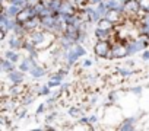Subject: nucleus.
I'll use <instances>...</instances> for the list:
<instances>
[{"instance_id": "nucleus-1", "label": "nucleus", "mask_w": 149, "mask_h": 131, "mask_svg": "<svg viewBox=\"0 0 149 131\" xmlns=\"http://www.w3.org/2000/svg\"><path fill=\"white\" fill-rule=\"evenodd\" d=\"M129 57V51H127V44L123 39H114L113 45H111V57L110 60H121Z\"/></svg>"}, {"instance_id": "nucleus-2", "label": "nucleus", "mask_w": 149, "mask_h": 131, "mask_svg": "<svg viewBox=\"0 0 149 131\" xmlns=\"http://www.w3.org/2000/svg\"><path fill=\"white\" fill-rule=\"evenodd\" d=\"M111 45H113L111 41H97V42L92 45L94 54H95L98 58L110 60V57H111Z\"/></svg>"}, {"instance_id": "nucleus-3", "label": "nucleus", "mask_w": 149, "mask_h": 131, "mask_svg": "<svg viewBox=\"0 0 149 131\" xmlns=\"http://www.w3.org/2000/svg\"><path fill=\"white\" fill-rule=\"evenodd\" d=\"M139 13H140L139 0H127V2L124 3V15H126V18L139 16Z\"/></svg>"}, {"instance_id": "nucleus-4", "label": "nucleus", "mask_w": 149, "mask_h": 131, "mask_svg": "<svg viewBox=\"0 0 149 131\" xmlns=\"http://www.w3.org/2000/svg\"><path fill=\"white\" fill-rule=\"evenodd\" d=\"M114 31H107V29H102V28H95L94 29V37L97 41H114Z\"/></svg>"}, {"instance_id": "nucleus-5", "label": "nucleus", "mask_w": 149, "mask_h": 131, "mask_svg": "<svg viewBox=\"0 0 149 131\" xmlns=\"http://www.w3.org/2000/svg\"><path fill=\"white\" fill-rule=\"evenodd\" d=\"M26 92H28V88L24 83H12V86L9 88V96H13L16 99L24 96Z\"/></svg>"}, {"instance_id": "nucleus-6", "label": "nucleus", "mask_w": 149, "mask_h": 131, "mask_svg": "<svg viewBox=\"0 0 149 131\" xmlns=\"http://www.w3.org/2000/svg\"><path fill=\"white\" fill-rule=\"evenodd\" d=\"M136 122H137V117L124 118V119L117 125V130H120V131H133V130L136 128Z\"/></svg>"}, {"instance_id": "nucleus-7", "label": "nucleus", "mask_w": 149, "mask_h": 131, "mask_svg": "<svg viewBox=\"0 0 149 131\" xmlns=\"http://www.w3.org/2000/svg\"><path fill=\"white\" fill-rule=\"evenodd\" d=\"M78 42L74 41V39H72L69 35H66L64 32L63 34H60V35H57V45H60L61 48H64V50H69V48H72V47H74Z\"/></svg>"}, {"instance_id": "nucleus-8", "label": "nucleus", "mask_w": 149, "mask_h": 131, "mask_svg": "<svg viewBox=\"0 0 149 131\" xmlns=\"http://www.w3.org/2000/svg\"><path fill=\"white\" fill-rule=\"evenodd\" d=\"M137 34H148L149 35V13H143L137 18Z\"/></svg>"}, {"instance_id": "nucleus-9", "label": "nucleus", "mask_w": 149, "mask_h": 131, "mask_svg": "<svg viewBox=\"0 0 149 131\" xmlns=\"http://www.w3.org/2000/svg\"><path fill=\"white\" fill-rule=\"evenodd\" d=\"M35 64H38V61H37V60H32V58L28 55V57H24V58L21 60V63L18 64V69L22 70V72H25V73H29Z\"/></svg>"}, {"instance_id": "nucleus-10", "label": "nucleus", "mask_w": 149, "mask_h": 131, "mask_svg": "<svg viewBox=\"0 0 149 131\" xmlns=\"http://www.w3.org/2000/svg\"><path fill=\"white\" fill-rule=\"evenodd\" d=\"M84 12L88 15V19L92 22V23H97L102 16L100 15V12L97 10V8L94 6V5H88L86 8H84Z\"/></svg>"}, {"instance_id": "nucleus-11", "label": "nucleus", "mask_w": 149, "mask_h": 131, "mask_svg": "<svg viewBox=\"0 0 149 131\" xmlns=\"http://www.w3.org/2000/svg\"><path fill=\"white\" fill-rule=\"evenodd\" d=\"M24 39L25 38L18 37L13 32H10V37L8 39V45H9V48H13V50H22L24 48Z\"/></svg>"}, {"instance_id": "nucleus-12", "label": "nucleus", "mask_w": 149, "mask_h": 131, "mask_svg": "<svg viewBox=\"0 0 149 131\" xmlns=\"http://www.w3.org/2000/svg\"><path fill=\"white\" fill-rule=\"evenodd\" d=\"M8 80L10 83H24V80H25V72H22L19 69H15L10 73H8Z\"/></svg>"}, {"instance_id": "nucleus-13", "label": "nucleus", "mask_w": 149, "mask_h": 131, "mask_svg": "<svg viewBox=\"0 0 149 131\" xmlns=\"http://www.w3.org/2000/svg\"><path fill=\"white\" fill-rule=\"evenodd\" d=\"M41 19V23H40V29H45V31H53V26H54V22H56V18L54 15H47V16H42L40 18Z\"/></svg>"}, {"instance_id": "nucleus-14", "label": "nucleus", "mask_w": 149, "mask_h": 131, "mask_svg": "<svg viewBox=\"0 0 149 131\" xmlns=\"http://www.w3.org/2000/svg\"><path fill=\"white\" fill-rule=\"evenodd\" d=\"M40 23H41V19H40L38 16H32L31 19H28V21L24 22L22 25H24V28L28 31V34H31V32L40 29Z\"/></svg>"}, {"instance_id": "nucleus-15", "label": "nucleus", "mask_w": 149, "mask_h": 131, "mask_svg": "<svg viewBox=\"0 0 149 131\" xmlns=\"http://www.w3.org/2000/svg\"><path fill=\"white\" fill-rule=\"evenodd\" d=\"M0 69H2L3 73L8 74V73H10L12 70L16 69V63H13L12 60H9V58H6V57H3L2 61H0Z\"/></svg>"}, {"instance_id": "nucleus-16", "label": "nucleus", "mask_w": 149, "mask_h": 131, "mask_svg": "<svg viewBox=\"0 0 149 131\" xmlns=\"http://www.w3.org/2000/svg\"><path fill=\"white\" fill-rule=\"evenodd\" d=\"M29 74H31L32 79H41V77H44L47 74V70H45V67H42V66L35 64L32 67V70L29 72Z\"/></svg>"}, {"instance_id": "nucleus-17", "label": "nucleus", "mask_w": 149, "mask_h": 131, "mask_svg": "<svg viewBox=\"0 0 149 131\" xmlns=\"http://www.w3.org/2000/svg\"><path fill=\"white\" fill-rule=\"evenodd\" d=\"M21 9H22V6H19V5H12V3H9L8 6L2 8V10H5V12L9 15V18H16V15L21 12Z\"/></svg>"}, {"instance_id": "nucleus-18", "label": "nucleus", "mask_w": 149, "mask_h": 131, "mask_svg": "<svg viewBox=\"0 0 149 131\" xmlns=\"http://www.w3.org/2000/svg\"><path fill=\"white\" fill-rule=\"evenodd\" d=\"M3 57H6V58L12 60L13 63H19V61L22 60V58H21V54L18 52V50H13V48L6 50V51L3 52Z\"/></svg>"}, {"instance_id": "nucleus-19", "label": "nucleus", "mask_w": 149, "mask_h": 131, "mask_svg": "<svg viewBox=\"0 0 149 131\" xmlns=\"http://www.w3.org/2000/svg\"><path fill=\"white\" fill-rule=\"evenodd\" d=\"M97 26L98 28H102V29H107V31H116V26L111 21H108L107 18H101L98 22H97Z\"/></svg>"}, {"instance_id": "nucleus-20", "label": "nucleus", "mask_w": 149, "mask_h": 131, "mask_svg": "<svg viewBox=\"0 0 149 131\" xmlns=\"http://www.w3.org/2000/svg\"><path fill=\"white\" fill-rule=\"evenodd\" d=\"M69 74V67H66V66H64V67H60L54 74H51L50 77H54V79H57V80H64V77Z\"/></svg>"}, {"instance_id": "nucleus-21", "label": "nucleus", "mask_w": 149, "mask_h": 131, "mask_svg": "<svg viewBox=\"0 0 149 131\" xmlns=\"http://www.w3.org/2000/svg\"><path fill=\"white\" fill-rule=\"evenodd\" d=\"M84 108H78V106H70L69 109H67V114L72 117V118H79V117H82L84 115Z\"/></svg>"}, {"instance_id": "nucleus-22", "label": "nucleus", "mask_w": 149, "mask_h": 131, "mask_svg": "<svg viewBox=\"0 0 149 131\" xmlns=\"http://www.w3.org/2000/svg\"><path fill=\"white\" fill-rule=\"evenodd\" d=\"M116 73H118L121 77H130L132 74H133V70L132 69H129V66H126V67H117L116 69Z\"/></svg>"}, {"instance_id": "nucleus-23", "label": "nucleus", "mask_w": 149, "mask_h": 131, "mask_svg": "<svg viewBox=\"0 0 149 131\" xmlns=\"http://www.w3.org/2000/svg\"><path fill=\"white\" fill-rule=\"evenodd\" d=\"M35 95H37V93H25V95H24V98H22L19 102H21L22 105H25V106H29V105L34 102Z\"/></svg>"}, {"instance_id": "nucleus-24", "label": "nucleus", "mask_w": 149, "mask_h": 131, "mask_svg": "<svg viewBox=\"0 0 149 131\" xmlns=\"http://www.w3.org/2000/svg\"><path fill=\"white\" fill-rule=\"evenodd\" d=\"M26 114H28V109H26V106H25V105H22V103L15 109V115H16V118H18V119L25 118V117H26Z\"/></svg>"}, {"instance_id": "nucleus-25", "label": "nucleus", "mask_w": 149, "mask_h": 131, "mask_svg": "<svg viewBox=\"0 0 149 131\" xmlns=\"http://www.w3.org/2000/svg\"><path fill=\"white\" fill-rule=\"evenodd\" d=\"M12 32H13L15 35H18V37H22V38H25V37L28 35V31H26V29L24 28V25H21V23H18Z\"/></svg>"}, {"instance_id": "nucleus-26", "label": "nucleus", "mask_w": 149, "mask_h": 131, "mask_svg": "<svg viewBox=\"0 0 149 131\" xmlns=\"http://www.w3.org/2000/svg\"><path fill=\"white\" fill-rule=\"evenodd\" d=\"M139 5H140V13H139V16H142L143 13H149V0H139Z\"/></svg>"}, {"instance_id": "nucleus-27", "label": "nucleus", "mask_w": 149, "mask_h": 131, "mask_svg": "<svg viewBox=\"0 0 149 131\" xmlns=\"http://www.w3.org/2000/svg\"><path fill=\"white\" fill-rule=\"evenodd\" d=\"M61 83H63L61 80H57V79H54V77H50L48 82H47V85H48L51 89H60Z\"/></svg>"}, {"instance_id": "nucleus-28", "label": "nucleus", "mask_w": 149, "mask_h": 131, "mask_svg": "<svg viewBox=\"0 0 149 131\" xmlns=\"http://www.w3.org/2000/svg\"><path fill=\"white\" fill-rule=\"evenodd\" d=\"M95 8H97V10L100 12V15H101L102 18H104V16H105V13L108 12V8H107L105 2H101V3H100V5H97Z\"/></svg>"}, {"instance_id": "nucleus-29", "label": "nucleus", "mask_w": 149, "mask_h": 131, "mask_svg": "<svg viewBox=\"0 0 149 131\" xmlns=\"http://www.w3.org/2000/svg\"><path fill=\"white\" fill-rule=\"evenodd\" d=\"M61 3H63V0H53V3H51V6H50L51 12H53V13H54V12H60Z\"/></svg>"}, {"instance_id": "nucleus-30", "label": "nucleus", "mask_w": 149, "mask_h": 131, "mask_svg": "<svg viewBox=\"0 0 149 131\" xmlns=\"http://www.w3.org/2000/svg\"><path fill=\"white\" fill-rule=\"evenodd\" d=\"M88 41V31H81L79 37H78V42L79 44H85Z\"/></svg>"}, {"instance_id": "nucleus-31", "label": "nucleus", "mask_w": 149, "mask_h": 131, "mask_svg": "<svg viewBox=\"0 0 149 131\" xmlns=\"http://www.w3.org/2000/svg\"><path fill=\"white\" fill-rule=\"evenodd\" d=\"M45 108H47V103H45V102L40 103L38 108H37V111H35V117H40L41 114H44V112H45Z\"/></svg>"}, {"instance_id": "nucleus-32", "label": "nucleus", "mask_w": 149, "mask_h": 131, "mask_svg": "<svg viewBox=\"0 0 149 131\" xmlns=\"http://www.w3.org/2000/svg\"><path fill=\"white\" fill-rule=\"evenodd\" d=\"M117 99H118V93H117V90H113V92H110L108 93V101L110 102H117Z\"/></svg>"}, {"instance_id": "nucleus-33", "label": "nucleus", "mask_w": 149, "mask_h": 131, "mask_svg": "<svg viewBox=\"0 0 149 131\" xmlns=\"http://www.w3.org/2000/svg\"><path fill=\"white\" fill-rule=\"evenodd\" d=\"M92 66H94V61L91 58H85L82 61V69H89V67H92Z\"/></svg>"}, {"instance_id": "nucleus-34", "label": "nucleus", "mask_w": 149, "mask_h": 131, "mask_svg": "<svg viewBox=\"0 0 149 131\" xmlns=\"http://www.w3.org/2000/svg\"><path fill=\"white\" fill-rule=\"evenodd\" d=\"M142 90H143V88H142V86H133V88H130V89H129V92H130V93H133V95H140V93H142Z\"/></svg>"}, {"instance_id": "nucleus-35", "label": "nucleus", "mask_w": 149, "mask_h": 131, "mask_svg": "<svg viewBox=\"0 0 149 131\" xmlns=\"http://www.w3.org/2000/svg\"><path fill=\"white\" fill-rule=\"evenodd\" d=\"M140 58H142V61H149V48H146L140 52Z\"/></svg>"}, {"instance_id": "nucleus-36", "label": "nucleus", "mask_w": 149, "mask_h": 131, "mask_svg": "<svg viewBox=\"0 0 149 131\" xmlns=\"http://www.w3.org/2000/svg\"><path fill=\"white\" fill-rule=\"evenodd\" d=\"M57 115H58V114H57L56 111H54V112H51V114H48V115L45 117V122H53V119H54Z\"/></svg>"}, {"instance_id": "nucleus-37", "label": "nucleus", "mask_w": 149, "mask_h": 131, "mask_svg": "<svg viewBox=\"0 0 149 131\" xmlns=\"http://www.w3.org/2000/svg\"><path fill=\"white\" fill-rule=\"evenodd\" d=\"M78 121H79V122H82V124H89V117L82 115V117H79V118H78Z\"/></svg>"}, {"instance_id": "nucleus-38", "label": "nucleus", "mask_w": 149, "mask_h": 131, "mask_svg": "<svg viewBox=\"0 0 149 131\" xmlns=\"http://www.w3.org/2000/svg\"><path fill=\"white\" fill-rule=\"evenodd\" d=\"M98 122V117L97 115H89V124L91 125H95Z\"/></svg>"}, {"instance_id": "nucleus-39", "label": "nucleus", "mask_w": 149, "mask_h": 131, "mask_svg": "<svg viewBox=\"0 0 149 131\" xmlns=\"http://www.w3.org/2000/svg\"><path fill=\"white\" fill-rule=\"evenodd\" d=\"M60 88H61L63 92H69V89H70V83H66V82H64V83H61Z\"/></svg>"}, {"instance_id": "nucleus-40", "label": "nucleus", "mask_w": 149, "mask_h": 131, "mask_svg": "<svg viewBox=\"0 0 149 131\" xmlns=\"http://www.w3.org/2000/svg\"><path fill=\"white\" fill-rule=\"evenodd\" d=\"M40 3H42L44 6H47V8H50L51 6V3H53V0H38Z\"/></svg>"}, {"instance_id": "nucleus-41", "label": "nucleus", "mask_w": 149, "mask_h": 131, "mask_svg": "<svg viewBox=\"0 0 149 131\" xmlns=\"http://www.w3.org/2000/svg\"><path fill=\"white\" fill-rule=\"evenodd\" d=\"M101 2H104V0H91V5H94V6H97V5H100Z\"/></svg>"}, {"instance_id": "nucleus-42", "label": "nucleus", "mask_w": 149, "mask_h": 131, "mask_svg": "<svg viewBox=\"0 0 149 131\" xmlns=\"http://www.w3.org/2000/svg\"><path fill=\"white\" fill-rule=\"evenodd\" d=\"M126 66H129V67H133V60H127V61H126Z\"/></svg>"}, {"instance_id": "nucleus-43", "label": "nucleus", "mask_w": 149, "mask_h": 131, "mask_svg": "<svg viewBox=\"0 0 149 131\" xmlns=\"http://www.w3.org/2000/svg\"><path fill=\"white\" fill-rule=\"evenodd\" d=\"M29 2H32V3H35V2H38V0H29Z\"/></svg>"}]
</instances>
